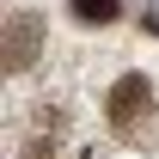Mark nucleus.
Here are the masks:
<instances>
[{
    "mask_svg": "<svg viewBox=\"0 0 159 159\" xmlns=\"http://www.w3.org/2000/svg\"><path fill=\"white\" fill-rule=\"evenodd\" d=\"M104 110H110V122H116V129H135V122L153 110V92H147V80H141V74H122L116 86H110Z\"/></svg>",
    "mask_w": 159,
    "mask_h": 159,
    "instance_id": "1",
    "label": "nucleus"
},
{
    "mask_svg": "<svg viewBox=\"0 0 159 159\" xmlns=\"http://www.w3.org/2000/svg\"><path fill=\"white\" fill-rule=\"evenodd\" d=\"M37 31H43L37 19H12V25H6V67H12V74L37 55Z\"/></svg>",
    "mask_w": 159,
    "mask_h": 159,
    "instance_id": "2",
    "label": "nucleus"
},
{
    "mask_svg": "<svg viewBox=\"0 0 159 159\" xmlns=\"http://www.w3.org/2000/svg\"><path fill=\"white\" fill-rule=\"evenodd\" d=\"M74 12L92 19V25H110V19H116V0H74Z\"/></svg>",
    "mask_w": 159,
    "mask_h": 159,
    "instance_id": "3",
    "label": "nucleus"
}]
</instances>
